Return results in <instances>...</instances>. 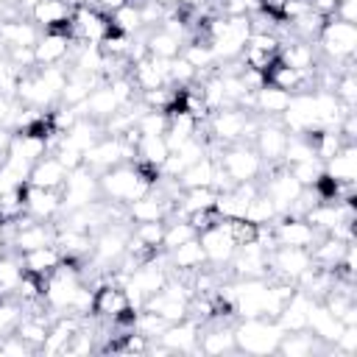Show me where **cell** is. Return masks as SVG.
Wrapping results in <instances>:
<instances>
[{"mask_svg": "<svg viewBox=\"0 0 357 357\" xmlns=\"http://www.w3.org/2000/svg\"><path fill=\"white\" fill-rule=\"evenodd\" d=\"M39 31H61L70 33L73 25V6L67 0H36L28 11Z\"/></svg>", "mask_w": 357, "mask_h": 357, "instance_id": "obj_16", "label": "cell"}, {"mask_svg": "<svg viewBox=\"0 0 357 357\" xmlns=\"http://www.w3.org/2000/svg\"><path fill=\"white\" fill-rule=\"evenodd\" d=\"M142 45H145L148 56L170 61V59H176V56L181 53V47H184V36L173 33V31L165 28V25H156V28H145Z\"/></svg>", "mask_w": 357, "mask_h": 357, "instance_id": "obj_27", "label": "cell"}, {"mask_svg": "<svg viewBox=\"0 0 357 357\" xmlns=\"http://www.w3.org/2000/svg\"><path fill=\"white\" fill-rule=\"evenodd\" d=\"M312 265V257L307 248H293V245H276L268 254V276L271 279H282V282H293Z\"/></svg>", "mask_w": 357, "mask_h": 357, "instance_id": "obj_11", "label": "cell"}, {"mask_svg": "<svg viewBox=\"0 0 357 357\" xmlns=\"http://www.w3.org/2000/svg\"><path fill=\"white\" fill-rule=\"evenodd\" d=\"M165 257H167V265H170L173 271H178L181 276H192L195 271H201V268L206 265V254H204V245H201L198 237L184 240L181 245L165 251Z\"/></svg>", "mask_w": 357, "mask_h": 357, "instance_id": "obj_26", "label": "cell"}, {"mask_svg": "<svg viewBox=\"0 0 357 357\" xmlns=\"http://www.w3.org/2000/svg\"><path fill=\"white\" fill-rule=\"evenodd\" d=\"M167 153H170V148H167L165 137H139V142H137V159L134 162L162 170Z\"/></svg>", "mask_w": 357, "mask_h": 357, "instance_id": "obj_37", "label": "cell"}, {"mask_svg": "<svg viewBox=\"0 0 357 357\" xmlns=\"http://www.w3.org/2000/svg\"><path fill=\"white\" fill-rule=\"evenodd\" d=\"M284 167L296 176V181L301 187H312L324 176V162L321 159H304V162H293V165H284Z\"/></svg>", "mask_w": 357, "mask_h": 357, "instance_id": "obj_44", "label": "cell"}, {"mask_svg": "<svg viewBox=\"0 0 357 357\" xmlns=\"http://www.w3.org/2000/svg\"><path fill=\"white\" fill-rule=\"evenodd\" d=\"M215 178H218V159L212 153H204L198 162H192L190 167H184L176 181L181 190H190V187H215Z\"/></svg>", "mask_w": 357, "mask_h": 357, "instance_id": "obj_35", "label": "cell"}, {"mask_svg": "<svg viewBox=\"0 0 357 357\" xmlns=\"http://www.w3.org/2000/svg\"><path fill=\"white\" fill-rule=\"evenodd\" d=\"M128 312H134V307H131V298L126 293V284L117 282L114 276L103 279L92 296V315L106 321V324H114V321L126 318Z\"/></svg>", "mask_w": 357, "mask_h": 357, "instance_id": "obj_7", "label": "cell"}, {"mask_svg": "<svg viewBox=\"0 0 357 357\" xmlns=\"http://www.w3.org/2000/svg\"><path fill=\"white\" fill-rule=\"evenodd\" d=\"M329 346L321 343L310 329H298V332H284L276 354H287V357H312V354H326Z\"/></svg>", "mask_w": 357, "mask_h": 357, "instance_id": "obj_29", "label": "cell"}, {"mask_svg": "<svg viewBox=\"0 0 357 357\" xmlns=\"http://www.w3.org/2000/svg\"><path fill=\"white\" fill-rule=\"evenodd\" d=\"M25 215L33 220L53 223L61 215V192L59 190H42L25 184Z\"/></svg>", "mask_w": 357, "mask_h": 357, "instance_id": "obj_21", "label": "cell"}, {"mask_svg": "<svg viewBox=\"0 0 357 357\" xmlns=\"http://www.w3.org/2000/svg\"><path fill=\"white\" fill-rule=\"evenodd\" d=\"M39 36H42V31L25 14L11 17V20H0V42L6 47H33L39 42Z\"/></svg>", "mask_w": 357, "mask_h": 357, "instance_id": "obj_24", "label": "cell"}, {"mask_svg": "<svg viewBox=\"0 0 357 357\" xmlns=\"http://www.w3.org/2000/svg\"><path fill=\"white\" fill-rule=\"evenodd\" d=\"M190 296H192V290L187 287V284H178L173 276L167 279V284L162 287V290H156L153 296H148L145 298V310H151V312H156L159 318H165L167 324H176V321H184L187 318V301H190ZM139 307V310H142Z\"/></svg>", "mask_w": 357, "mask_h": 357, "instance_id": "obj_9", "label": "cell"}, {"mask_svg": "<svg viewBox=\"0 0 357 357\" xmlns=\"http://www.w3.org/2000/svg\"><path fill=\"white\" fill-rule=\"evenodd\" d=\"M279 59L293 67V70H301V73H315V67L321 64V53H318V45L315 42H307V39H282L279 45Z\"/></svg>", "mask_w": 357, "mask_h": 357, "instance_id": "obj_20", "label": "cell"}, {"mask_svg": "<svg viewBox=\"0 0 357 357\" xmlns=\"http://www.w3.org/2000/svg\"><path fill=\"white\" fill-rule=\"evenodd\" d=\"M3 251H8V245L3 243V220H0V254H3Z\"/></svg>", "mask_w": 357, "mask_h": 357, "instance_id": "obj_50", "label": "cell"}, {"mask_svg": "<svg viewBox=\"0 0 357 357\" xmlns=\"http://www.w3.org/2000/svg\"><path fill=\"white\" fill-rule=\"evenodd\" d=\"M290 92L273 86V84H262L257 92H254V114L257 117H268V120H279L287 106H290Z\"/></svg>", "mask_w": 357, "mask_h": 357, "instance_id": "obj_30", "label": "cell"}, {"mask_svg": "<svg viewBox=\"0 0 357 357\" xmlns=\"http://www.w3.org/2000/svg\"><path fill=\"white\" fill-rule=\"evenodd\" d=\"M332 95L340 100L343 109H354V103H357V75H354V70L340 73V75L335 78Z\"/></svg>", "mask_w": 357, "mask_h": 357, "instance_id": "obj_43", "label": "cell"}, {"mask_svg": "<svg viewBox=\"0 0 357 357\" xmlns=\"http://www.w3.org/2000/svg\"><path fill=\"white\" fill-rule=\"evenodd\" d=\"M109 22H112L114 31L128 33V36H137V33L142 31V20H139L137 3H126V6H120L117 11H112V14H109Z\"/></svg>", "mask_w": 357, "mask_h": 357, "instance_id": "obj_39", "label": "cell"}, {"mask_svg": "<svg viewBox=\"0 0 357 357\" xmlns=\"http://www.w3.org/2000/svg\"><path fill=\"white\" fill-rule=\"evenodd\" d=\"M137 159V151L134 145H128L123 137H112V134H103L92 148L84 151V165L92 170V173H103L114 165H123V162H134Z\"/></svg>", "mask_w": 357, "mask_h": 357, "instance_id": "obj_8", "label": "cell"}, {"mask_svg": "<svg viewBox=\"0 0 357 357\" xmlns=\"http://www.w3.org/2000/svg\"><path fill=\"white\" fill-rule=\"evenodd\" d=\"M128 78H131V84L137 86V92L170 86V84H167V61H165V59H153V56H142L139 61H131Z\"/></svg>", "mask_w": 357, "mask_h": 357, "instance_id": "obj_19", "label": "cell"}, {"mask_svg": "<svg viewBox=\"0 0 357 357\" xmlns=\"http://www.w3.org/2000/svg\"><path fill=\"white\" fill-rule=\"evenodd\" d=\"M198 240H201V245H204L206 265H212V268H226L229 259H231L234 251H237V243L231 240L226 220H218L215 226L198 231Z\"/></svg>", "mask_w": 357, "mask_h": 357, "instance_id": "obj_14", "label": "cell"}, {"mask_svg": "<svg viewBox=\"0 0 357 357\" xmlns=\"http://www.w3.org/2000/svg\"><path fill=\"white\" fill-rule=\"evenodd\" d=\"M198 237L195 229L187 223V218H167L165 220V237H162V251H170L176 245H181L184 240Z\"/></svg>", "mask_w": 357, "mask_h": 357, "instance_id": "obj_41", "label": "cell"}, {"mask_svg": "<svg viewBox=\"0 0 357 357\" xmlns=\"http://www.w3.org/2000/svg\"><path fill=\"white\" fill-rule=\"evenodd\" d=\"M81 324H84V318H78V315H70V312L56 315V318L50 321L47 337H45V343L39 346V351H42V354H64V349L70 346V340H73V335L81 329Z\"/></svg>", "mask_w": 357, "mask_h": 357, "instance_id": "obj_22", "label": "cell"}, {"mask_svg": "<svg viewBox=\"0 0 357 357\" xmlns=\"http://www.w3.org/2000/svg\"><path fill=\"white\" fill-rule=\"evenodd\" d=\"M254 151L262 156L265 167L268 165H282V156H284V145H287V128L279 123V120H268V117H259V126H257V134H254Z\"/></svg>", "mask_w": 357, "mask_h": 357, "instance_id": "obj_13", "label": "cell"}, {"mask_svg": "<svg viewBox=\"0 0 357 357\" xmlns=\"http://www.w3.org/2000/svg\"><path fill=\"white\" fill-rule=\"evenodd\" d=\"M126 3H131V0H86V6H92V8L103 11V14H112V11H117L120 6H126Z\"/></svg>", "mask_w": 357, "mask_h": 357, "instance_id": "obj_48", "label": "cell"}, {"mask_svg": "<svg viewBox=\"0 0 357 357\" xmlns=\"http://www.w3.org/2000/svg\"><path fill=\"white\" fill-rule=\"evenodd\" d=\"M20 259H22L25 273H33V276H39V279H47V276L64 262V254L50 243V245H42V248L22 251Z\"/></svg>", "mask_w": 357, "mask_h": 357, "instance_id": "obj_32", "label": "cell"}, {"mask_svg": "<svg viewBox=\"0 0 357 357\" xmlns=\"http://www.w3.org/2000/svg\"><path fill=\"white\" fill-rule=\"evenodd\" d=\"M173 212H176V201H167V198H162V195L153 192V190H151L148 195H142V198L126 204V218H128V223L167 220V218H173Z\"/></svg>", "mask_w": 357, "mask_h": 357, "instance_id": "obj_18", "label": "cell"}, {"mask_svg": "<svg viewBox=\"0 0 357 357\" xmlns=\"http://www.w3.org/2000/svg\"><path fill=\"white\" fill-rule=\"evenodd\" d=\"M159 176H162V170L148 167V165H139V162L114 165V167H109V170H103L98 176L100 198L126 206V204L148 195L153 190V184L159 181Z\"/></svg>", "mask_w": 357, "mask_h": 357, "instance_id": "obj_1", "label": "cell"}, {"mask_svg": "<svg viewBox=\"0 0 357 357\" xmlns=\"http://www.w3.org/2000/svg\"><path fill=\"white\" fill-rule=\"evenodd\" d=\"M284 329L276 318H240L234 324V349L245 354H276Z\"/></svg>", "mask_w": 357, "mask_h": 357, "instance_id": "obj_3", "label": "cell"}, {"mask_svg": "<svg viewBox=\"0 0 357 357\" xmlns=\"http://www.w3.org/2000/svg\"><path fill=\"white\" fill-rule=\"evenodd\" d=\"M351 245H354V243H343V240H337V237H332V234H321L318 243L310 248L312 265H318V268L335 273V268L343 262V257L349 254Z\"/></svg>", "mask_w": 357, "mask_h": 357, "instance_id": "obj_33", "label": "cell"}, {"mask_svg": "<svg viewBox=\"0 0 357 357\" xmlns=\"http://www.w3.org/2000/svg\"><path fill=\"white\" fill-rule=\"evenodd\" d=\"M324 176H329L337 184H354L357 181V145L343 142L329 159H324Z\"/></svg>", "mask_w": 357, "mask_h": 357, "instance_id": "obj_23", "label": "cell"}, {"mask_svg": "<svg viewBox=\"0 0 357 357\" xmlns=\"http://www.w3.org/2000/svg\"><path fill=\"white\" fill-rule=\"evenodd\" d=\"M22 312H25V307L17 298H0V340L17 329Z\"/></svg>", "mask_w": 357, "mask_h": 357, "instance_id": "obj_45", "label": "cell"}, {"mask_svg": "<svg viewBox=\"0 0 357 357\" xmlns=\"http://www.w3.org/2000/svg\"><path fill=\"white\" fill-rule=\"evenodd\" d=\"M259 190L273 201L279 215H284V212H290V206L296 204V198L301 195L304 187L296 181V176L284 165H268L265 173L259 176Z\"/></svg>", "mask_w": 357, "mask_h": 357, "instance_id": "obj_6", "label": "cell"}, {"mask_svg": "<svg viewBox=\"0 0 357 357\" xmlns=\"http://www.w3.org/2000/svg\"><path fill=\"white\" fill-rule=\"evenodd\" d=\"M268 229H271V237H273L276 245H293V248H307V251L321 237L301 215H287V212L279 215Z\"/></svg>", "mask_w": 357, "mask_h": 357, "instance_id": "obj_10", "label": "cell"}, {"mask_svg": "<svg viewBox=\"0 0 357 357\" xmlns=\"http://www.w3.org/2000/svg\"><path fill=\"white\" fill-rule=\"evenodd\" d=\"M290 3H293V0H257V8L282 22V14H284V8H287Z\"/></svg>", "mask_w": 357, "mask_h": 357, "instance_id": "obj_46", "label": "cell"}, {"mask_svg": "<svg viewBox=\"0 0 357 357\" xmlns=\"http://www.w3.org/2000/svg\"><path fill=\"white\" fill-rule=\"evenodd\" d=\"M318 234H329L337 223L354 218V201H318L301 215Z\"/></svg>", "mask_w": 357, "mask_h": 357, "instance_id": "obj_15", "label": "cell"}, {"mask_svg": "<svg viewBox=\"0 0 357 357\" xmlns=\"http://www.w3.org/2000/svg\"><path fill=\"white\" fill-rule=\"evenodd\" d=\"M321 61L329 64L337 73H349L354 70V53H357V25L329 17L315 39Z\"/></svg>", "mask_w": 357, "mask_h": 357, "instance_id": "obj_2", "label": "cell"}, {"mask_svg": "<svg viewBox=\"0 0 357 357\" xmlns=\"http://www.w3.org/2000/svg\"><path fill=\"white\" fill-rule=\"evenodd\" d=\"M167 329V321L165 318H159L156 312H151V310H137V315H134V332H139V335H145L148 340H159V335Z\"/></svg>", "mask_w": 357, "mask_h": 357, "instance_id": "obj_42", "label": "cell"}, {"mask_svg": "<svg viewBox=\"0 0 357 357\" xmlns=\"http://www.w3.org/2000/svg\"><path fill=\"white\" fill-rule=\"evenodd\" d=\"M61 215L89 206L95 201H100V184H98V173H92L86 165L75 167L67 173L64 184H61Z\"/></svg>", "mask_w": 357, "mask_h": 357, "instance_id": "obj_5", "label": "cell"}, {"mask_svg": "<svg viewBox=\"0 0 357 357\" xmlns=\"http://www.w3.org/2000/svg\"><path fill=\"white\" fill-rule=\"evenodd\" d=\"M307 329H310L321 343L332 346V343L337 340V335L343 332V324H340V318H335L321 301H312L310 315H307Z\"/></svg>", "mask_w": 357, "mask_h": 357, "instance_id": "obj_34", "label": "cell"}, {"mask_svg": "<svg viewBox=\"0 0 357 357\" xmlns=\"http://www.w3.org/2000/svg\"><path fill=\"white\" fill-rule=\"evenodd\" d=\"M167 6H198L201 0H165Z\"/></svg>", "mask_w": 357, "mask_h": 357, "instance_id": "obj_49", "label": "cell"}, {"mask_svg": "<svg viewBox=\"0 0 357 357\" xmlns=\"http://www.w3.org/2000/svg\"><path fill=\"white\" fill-rule=\"evenodd\" d=\"M245 220H251L254 226H271L276 218H279V209L273 206V201L259 190L251 201H248V206H245V215H243Z\"/></svg>", "mask_w": 357, "mask_h": 357, "instance_id": "obj_38", "label": "cell"}, {"mask_svg": "<svg viewBox=\"0 0 357 357\" xmlns=\"http://www.w3.org/2000/svg\"><path fill=\"white\" fill-rule=\"evenodd\" d=\"M167 112L165 109H145L142 106V112L137 114V131L142 134V137H165V131H167Z\"/></svg>", "mask_w": 357, "mask_h": 357, "instance_id": "obj_40", "label": "cell"}, {"mask_svg": "<svg viewBox=\"0 0 357 357\" xmlns=\"http://www.w3.org/2000/svg\"><path fill=\"white\" fill-rule=\"evenodd\" d=\"M22 273H25V268H22L20 254L11 251V248L3 251L0 254V298H14Z\"/></svg>", "mask_w": 357, "mask_h": 357, "instance_id": "obj_36", "label": "cell"}, {"mask_svg": "<svg viewBox=\"0 0 357 357\" xmlns=\"http://www.w3.org/2000/svg\"><path fill=\"white\" fill-rule=\"evenodd\" d=\"M268 248L259 240H251L245 245H237L234 257L229 259L231 279H265L268 276Z\"/></svg>", "mask_w": 357, "mask_h": 357, "instance_id": "obj_12", "label": "cell"}, {"mask_svg": "<svg viewBox=\"0 0 357 357\" xmlns=\"http://www.w3.org/2000/svg\"><path fill=\"white\" fill-rule=\"evenodd\" d=\"M67 167L56 159L53 151H47L45 156H39L28 173V184L31 187H42V190H61L64 178H67Z\"/></svg>", "mask_w": 357, "mask_h": 357, "instance_id": "obj_25", "label": "cell"}, {"mask_svg": "<svg viewBox=\"0 0 357 357\" xmlns=\"http://www.w3.org/2000/svg\"><path fill=\"white\" fill-rule=\"evenodd\" d=\"M220 170L229 176L231 184L240 181H259V176L265 173V162L262 156L254 151V145L248 142H234V145H223L215 153Z\"/></svg>", "mask_w": 357, "mask_h": 357, "instance_id": "obj_4", "label": "cell"}, {"mask_svg": "<svg viewBox=\"0 0 357 357\" xmlns=\"http://www.w3.org/2000/svg\"><path fill=\"white\" fill-rule=\"evenodd\" d=\"M335 17L346 20V22H357V0H337Z\"/></svg>", "mask_w": 357, "mask_h": 357, "instance_id": "obj_47", "label": "cell"}, {"mask_svg": "<svg viewBox=\"0 0 357 357\" xmlns=\"http://www.w3.org/2000/svg\"><path fill=\"white\" fill-rule=\"evenodd\" d=\"M198 335H201V326L190 318L184 321H176V324H167V329L159 335V343H165L173 354H190V351H198Z\"/></svg>", "mask_w": 357, "mask_h": 357, "instance_id": "obj_28", "label": "cell"}, {"mask_svg": "<svg viewBox=\"0 0 357 357\" xmlns=\"http://www.w3.org/2000/svg\"><path fill=\"white\" fill-rule=\"evenodd\" d=\"M73 47H78L73 42L70 33H61V31H42L39 42L33 45V53H36V67H56V64H67Z\"/></svg>", "mask_w": 357, "mask_h": 357, "instance_id": "obj_17", "label": "cell"}, {"mask_svg": "<svg viewBox=\"0 0 357 357\" xmlns=\"http://www.w3.org/2000/svg\"><path fill=\"white\" fill-rule=\"evenodd\" d=\"M212 326H201L198 335V351L204 354H223V351H237L234 349V326L223 321H209Z\"/></svg>", "mask_w": 357, "mask_h": 357, "instance_id": "obj_31", "label": "cell"}]
</instances>
